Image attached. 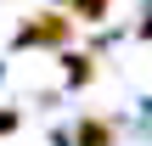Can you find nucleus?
Wrapping results in <instances>:
<instances>
[{"instance_id":"1","label":"nucleus","mask_w":152,"mask_h":146,"mask_svg":"<svg viewBox=\"0 0 152 146\" xmlns=\"http://www.w3.org/2000/svg\"><path fill=\"white\" fill-rule=\"evenodd\" d=\"M68 34H73V23H68L62 11H34V23H23L11 45H17V51H34V45L62 51V45H68Z\"/></svg>"},{"instance_id":"2","label":"nucleus","mask_w":152,"mask_h":146,"mask_svg":"<svg viewBox=\"0 0 152 146\" xmlns=\"http://www.w3.org/2000/svg\"><path fill=\"white\" fill-rule=\"evenodd\" d=\"M73 146H118V129H113L102 113H85L79 129H73Z\"/></svg>"},{"instance_id":"3","label":"nucleus","mask_w":152,"mask_h":146,"mask_svg":"<svg viewBox=\"0 0 152 146\" xmlns=\"http://www.w3.org/2000/svg\"><path fill=\"white\" fill-rule=\"evenodd\" d=\"M68 6H73L79 23H102V17H107V0H68Z\"/></svg>"},{"instance_id":"4","label":"nucleus","mask_w":152,"mask_h":146,"mask_svg":"<svg viewBox=\"0 0 152 146\" xmlns=\"http://www.w3.org/2000/svg\"><path fill=\"white\" fill-rule=\"evenodd\" d=\"M62 62H68V84H90V73H96L90 56H62Z\"/></svg>"},{"instance_id":"5","label":"nucleus","mask_w":152,"mask_h":146,"mask_svg":"<svg viewBox=\"0 0 152 146\" xmlns=\"http://www.w3.org/2000/svg\"><path fill=\"white\" fill-rule=\"evenodd\" d=\"M17 124H23V118H17V113H0V135H11V129H17Z\"/></svg>"}]
</instances>
